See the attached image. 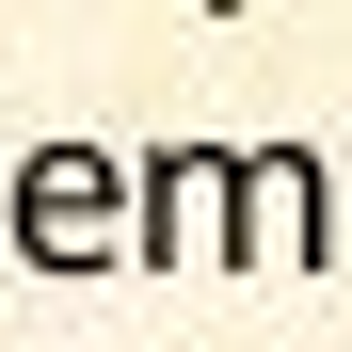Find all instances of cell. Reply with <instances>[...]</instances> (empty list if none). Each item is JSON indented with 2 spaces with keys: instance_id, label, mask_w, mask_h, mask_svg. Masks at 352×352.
Here are the masks:
<instances>
[{
  "instance_id": "6da1fadb",
  "label": "cell",
  "mask_w": 352,
  "mask_h": 352,
  "mask_svg": "<svg viewBox=\"0 0 352 352\" xmlns=\"http://www.w3.org/2000/svg\"><path fill=\"white\" fill-rule=\"evenodd\" d=\"M0 256H32V272L129 256V160H112V144H32V160H0Z\"/></svg>"
},
{
  "instance_id": "7a4b0ae2",
  "label": "cell",
  "mask_w": 352,
  "mask_h": 352,
  "mask_svg": "<svg viewBox=\"0 0 352 352\" xmlns=\"http://www.w3.org/2000/svg\"><path fill=\"white\" fill-rule=\"evenodd\" d=\"M129 256L144 272L241 256V144H129Z\"/></svg>"
},
{
  "instance_id": "3957f363",
  "label": "cell",
  "mask_w": 352,
  "mask_h": 352,
  "mask_svg": "<svg viewBox=\"0 0 352 352\" xmlns=\"http://www.w3.org/2000/svg\"><path fill=\"white\" fill-rule=\"evenodd\" d=\"M352 241V224H336V176H320V144H241V256H224V272H320Z\"/></svg>"
},
{
  "instance_id": "277c9868",
  "label": "cell",
  "mask_w": 352,
  "mask_h": 352,
  "mask_svg": "<svg viewBox=\"0 0 352 352\" xmlns=\"http://www.w3.org/2000/svg\"><path fill=\"white\" fill-rule=\"evenodd\" d=\"M208 16H241V0H208Z\"/></svg>"
}]
</instances>
